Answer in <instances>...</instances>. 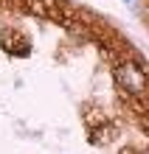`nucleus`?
<instances>
[{
	"label": "nucleus",
	"mask_w": 149,
	"mask_h": 154,
	"mask_svg": "<svg viewBox=\"0 0 149 154\" xmlns=\"http://www.w3.org/2000/svg\"><path fill=\"white\" fill-rule=\"evenodd\" d=\"M118 79H121V84H124L127 90H132V93H144V73L138 70L135 65H124L118 70Z\"/></svg>",
	"instance_id": "1"
}]
</instances>
